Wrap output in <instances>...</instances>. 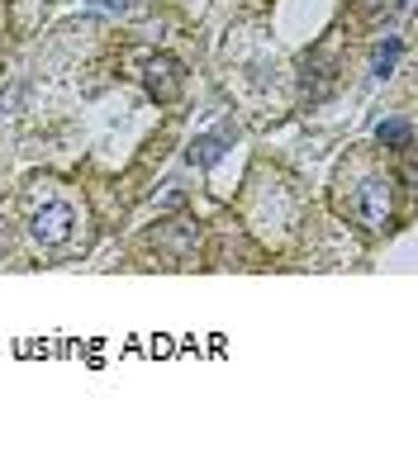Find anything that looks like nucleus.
I'll return each mask as SVG.
<instances>
[{
	"label": "nucleus",
	"instance_id": "1",
	"mask_svg": "<svg viewBox=\"0 0 418 465\" xmlns=\"http://www.w3.org/2000/svg\"><path fill=\"white\" fill-rule=\"evenodd\" d=\"M72 223H76V209L67 200H48V204H38L29 214V232H34V242H44V247H62V242H67Z\"/></svg>",
	"mask_w": 418,
	"mask_h": 465
},
{
	"label": "nucleus",
	"instance_id": "2",
	"mask_svg": "<svg viewBox=\"0 0 418 465\" xmlns=\"http://www.w3.org/2000/svg\"><path fill=\"white\" fill-rule=\"evenodd\" d=\"M352 214H357L366 228H385L390 223V181L371 176L357 185V195H352Z\"/></svg>",
	"mask_w": 418,
	"mask_h": 465
},
{
	"label": "nucleus",
	"instance_id": "3",
	"mask_svg": "<svg viewBox=\"0 0 418 465\" xmlns=\"http://www.w3.org/2000/svg\"><path fill=\"white\" fill-rule=\"evenodd\" d=\"M143 86H148L153 100L172 104L181 95V86H185V76H181V67L172 57H148V67H143Z\"/></svg>",
	"mask_w": 418,
	"mask_h": 465
},
{
	"label": "nucleus",
	"instance_id": "4",
	"mask_svg": "<svg viewBox=\"0 0 418 465\" xmlns=\"http://www.w3.org/2000/svg\"><path fill=\"white\" fill-rule=\"evenodd\" d=\"M219 157H224V138H219V134H204V138L191 143V162H195V166H214Z\"/></svg>",
	"mask_w": 418,
	"mask_h": 465
},
{
	"label": "nucleus",
	"instance_id": "5",
	"mask_svg": "<svg viewBox=\"0 0 418 465\" xmlns=\"http://www.w3.org/2000/svg\"><path fill=\"white\" fill-rule=\"evenodd\" d=\"M375 143L394 147V153H404V147H409V124H404V119H385L381 129H375Z\"/></svg>",
	"mask_w": 418,
	"mask_h": 465
},
{
	"label": "nucleus",
	"instance_id": "6",
	"mask_svg": "<svg viewBox=\"0 0 418 465\" xmlns=\"http://www.w3.org/2000/svg\"><path fill=\"white\" fill-rule=\"evenodd\" d=\"M394 57H400V38H385V44H375V53H371V72H375V76H390Z\"/></svg>",
	"mask_w": 418,
	"mask_h": 465
},
{
	"label": "nucleus",
	"instance_id": "7",
	"mask_svg": "<svg viewBox=\"0 0 418 465\" xmlns=\"http://www.w3.org/2000/svg\"><path fill=\"white\" fill-rule=\"evenodd\" d=\"M95 5H104V10H119V15H134L129 0H95Z\"/></svg>",
	"mask_w": 418,
	"mask_h": 465
},
{
	"label": "nucleus",
	"instance_id": "8",
	"mask_svg": "<svg viewBox=\"0 0 418 465\" xmlns=\"http://www.w3.org/2000/svg\"><path fill=\"white\" fill-rule=\"evenodd\" d=\"M366 5H375V0H366Z\"/></svg>",
	"mask_w": 418,
	"mask_h": 465
}]
</instances>
